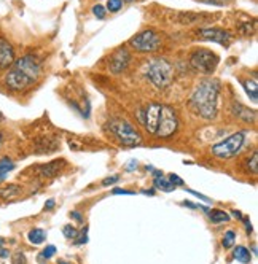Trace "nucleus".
Instances as JSON below:
<instances>
[{
    "mask_svg": "<svg viewBox=\"0 0 258 264\" xmlns=\"http://www.w3.org/2000/svg\"><path fill=\"white\" fill-rule=\"evenodd\" d=\"M14 62V48L6 38L0 37V70L12 67Z\"/></svg>",
    "mask_w": 258,
    "mask_h": 264,
    "instance_id": "11",
    "label": "nucleus"
},
{
    "mask_svg": "<svg viewBox=\"0 0 258 264\" xmlns=\"http://www.w3.org/2000/svg\"><path fill=\"white\" fill-rule=\"evenodd\" d=\"M0 145H2V134H0Z\"/></svg>",
    "mask_w": 258,
    "mask_h": 264,
    "instance_id": "42",
    "label": "nucleus"
},
{
    "mask_svg": "<svg viewBox=\"0 0 258 264\" xmlns=\"http://www.w3.org/2000/svg\"><path fill=\"white\" fill-rule=\"evenodd\" d=\"M54 206H56V200H54V199H48V200L45 202V208H46V210H53Z\"/></svg>",
    "mask_w": 258,
    "mask_h": 264,
    "instance_id": "33",
    "label": "nucleus"
},
{
    "mask_svg": "<svg viewBox=\"0 0 258 264\" xmlns=\"http://www.w3.org/2000/svg\"><path fill=\"white\" fill-rule=\"evenodd\" d=\"M56 253V247H54V245H48V247L45 248V250H43V253L40 254V256H38V260L43 262V261H45V260H43V258H46V260H50L51 256H53V254Z\"/></svg>",
    "mask_w": 258,
    "mask_h": 264,
    "instance_id": "25",
    "label": "nucleus"
},
{
    "mask_svg": "<svg viewBox=\"0 0 258 264\" xmlns=\"http://www.w3.org/2000/svg\"><path fill=\"white\" fill-rule=\"evenodd\" d=\"M21 192V188L18 184H6L2 190H0V198L2 199H13Z\"/></svg>",
    "mask_w": 258,
    "mask_h": 264,
    "instance_id": "17",
    "label": "nucleus"
},
{
    "mask_svg": "<svg viewBox=\"0 0 258 264\" xmlns=\"http://www.w3.org/2000/svg\"><path fill=\"white\" fill-rule=\"evenodd\" d=\"M240 83H242L244 90H246V92L248 94V98L252 99V102L256 104V100H258V98H256V88H258L256 80H242Z\"/></svg>",
    "mask_w": 258,
    "mask_h": 264,
    "instance_id": "19",
    "label": "nucleus"
},
{
    "mask_svg": "<svg viewBox=\"0 0 258 264\" xmlns=\"http://www.w3.org/2000/svg\"><path fill=\"white\" fill-rule=\"evenodd\" d=\"M129 60H131V54L128 52V50L120 48L114 52V54H112V58L108 60V70L114 75L123 74L129 66Z\"/></svg>",
    "mask_w": 258,
    "mask_h": 264,
    "instance_id": "10",
    "label": "nucleus"
},
{
    "mask_svg": "<svg viewBox=\"0 0 258 264\" xmlns=\"http://www.w3.org/2000/svg\"><path fill=\"white\" fill-rule=\"evenodd\" d=\"M92 13H94V16H98L99 20H104L106 18V13H107V10L104 8V5H94L92 6Z\"/></svg>",
    "mask_w": 258,
    "mask_h": 264,
    "instance_id": "27",
    "label": "nucleus"
},
{
    "mask_svg": "<svg viewBox=\"0 0 258 264\" xmlns=\"http://www.w3.org/2000/svg\"><path fill=\"white\" fill-rule=\"evenodd\" d=\"M70 216H72V218H75L78 223H83V216H82L78 212H72V214H70Z\"/></svg>",
    "mask_w": 258,
    "mask_h": 264,
    "instance_id": "35",
    "label": "nucleus"
},
{
    "mask_svg": "<svg viewBox=\"0 0 258 264\" xmlns=\"http://www.w3.org/2000/svg\"><path fill=\"white\" fill-rule=\"evenodd\" d=\"M233 256H234V260H238L239 262H242V264H248V262L252 261L250 252H248L246 247H242V245H238V247L234 248Z\"/></svg>",
    "mask_w": 258,
    "mask_h": 264,
    "instance_id": "16",
    "label": "nucleus"
},
{
    "mask_svg": "<svg viewBox=\"0 0 258 264\" xmlns=\"http://www.w3.org/2000/svg\"><path fill=\"white\" fill-rule=\"evenodd\" d=\"M86 232H88V228H84V230L80 232V239L75 240V245H80V244H86V242H88V236H86Z\"/></svg>",
    "mask_w": 258,
    "mask_h": 264,
    "instance_id": "29",
    "label": "nucleus"
},
{
    "mask_svg": "<svg viewBox=\"0 0 258 264\" xmlns=\"http://www.w3.org/2000/svg\"><path fill=\"white\" fill-rule=\"evenodd\" d=\"M28 239H29V242L34 244V245H40V244L45 242L46 234H45V231H43V230H40V228H36V230H32V231L28 234Z\"/></svg>",
    "mask_w": 258,
    "mask_h": 264,
    "instance_id": "18",
    "label": "nucleus"
},
{
    "mask_svg": "<svg viewBox=\"0 0 258 264\" xmlns=\"http://www.w3.org/2000/svg\"><path fill=\"white\" fill-rule=\"evenodd\" d=\"M112 192H114V194H134L132 191H129V190H123V188H115V190L112 191Z\"/></svg>",
    "mask_w": 258,
    "mask_h": 264,
    "instance_id": "32",
    "label": "nucleus"
},
{
    "mask_svg": "<svg viewBox=\"0 0 258 264\" xmlns=\"http://www.w3.org/2000/svg\"><path fill=\"white\" fill-rule=\"evenodd\" d=\"M13 169H14V162L8 156H4L2 160H0V183L6 180V177L10 175Z\"/></svg>",
    "mask_w": 258,
    "mask_h": 264,
    "instance_id": "15",
    "label": "nucleus"
},
{
    "mask_svg": "<svg viewBox=\"0 0 258 264\" xmlns=\"http://www.w3.org/2000/svg\"><path fill=\"white\" fill-rule=\"evenodd\" d=\"M40 74H42L40 60L32 54H26L21 56L20 59H14V62L12 64V68L6 72L4 82L10 91L21 92L36 83Z\"/></svg>",
    "mask_w": 258,
    "mask_h": 264,
    "instance_id": "1",
    "label": "nucleus"
},
{
    "mask_svg": "<svg viewBox=\"0 0 258 264\" xmlns=\"http://www.w3.org/2000/svg\"><path fill=\"white\" fill-rule=\"evenodd\" d=\"M123 8V0H107V10L110 13H116Z\"/></svg>",
    "mask_w": 258,
    "mask_h": 264,
    "instance_id": "24",
    "label": "nucleus"
},
{
    "mask_svg": "<svg viewBox=\"0 0 258 264\" xmlns=\"http://www.w3.org/2000/svg\"><path fill=\"white\" fill-rule=\"evenodd\" d=\"M234 240H236V232L234 231H226L225 236H223V239H222V245H223V248H231V247H234Z\"/></svg>",
    "mask_w": 258,
    "mask_h": 264,
    "instance_id": "23",
    "label": "nucleus"
},
{
    "mask_svg": "<svg viewBox=\"0 0 258 264\" xmlns=\"http://www.w3.org/2000/svg\"><path fill=\"white\" fill-rule=\"evenodd\" d=\"M206 4H210V5H218V6H223V5H228L231 0H202Z\"/></svg>",
    "mask_w": 258,
    "mask_h": 264,
    "instance_id": "30",
    "label": "nucleus"
},
{
    "mask_svg": "<svg viewBox=\"0 0 258 264\" xmlns=\"http://www.w3.org/2000/svg\"><path fill=\"white\" fill-rule=\"evenodd\" d=\"M209 218L214 224H222L230 222V215L226 212H223V210H212V212H209Z\"/></svg>",
    "mask_w": 258,
    "mask_h": 264,
    "instance_id": "20",
    "label": "nucleus"
},
{
    "mask_svg": "<svg viewBox=\"0 0 258 264\" xmlns=\"http://www.w3.org/2000/svg\"><path fill=\"white\" fill-rule=\"evenodd\" d=\"M244 142H246V132L238 130L225 140H222V142L212 145L210 152L218 160H231V158H234L242 150Z\"/></svg>",
    "mask_w": 258,
    "mask_h": 264,
    "instance_id": "5",
    "label": "nucleus"
},
{
    "mask_svg": "<svg viewBox=\"0 0 258 264\" xmlns=\"http://www.w3.org/2000/svg\"><path fill=\"white\" fill-rule=\"evenodd\" d=\"M142 192H144V194H150V196H153V194H154V190H144Z\"/></svg>",
    "mask_w": 258,
    "mask_h": 264,
    "instance_id": "38",
    "label": "nucleus"
},
{
    "mask_svg": "<svg viewBox=\"0 0 258 264\" xmlns=\"http://www.w3.org/2000/svg\"><path fill=\"white\" fill-rule=\"evenodd\" d=\"M4 245H5V240L2 239V237H0V247H4Z\"/></svg>",
    "mask_w": 258,
    "mask_h": 264,
    "instance_id": "41",
    "label": "nucleus"
},
{
    "mask_svg": "<svg viewBox=\"0 0 258 264\" xmlns=\"http://www.w3.org/2000/svg\"><path fill=\"white\" fill-rule=\"evenodd\" d=\"M145 78L153 84L156 90H166L174 80V67L164 58L150 59L144 67Z\"/></svg>",
    "mask_w": 258,
    "mask_h": 264,
    "instance_id": "3",
    "label": "nucleus"
},
{
    "mask_svg": "<svg viewBox=\"0 0 258 264\" xmlns=\"http://www.w3.org/2000/svg\"><path fill=\"white\" fill-rule=\"evenodd\" d=\"M161 45H162V40L158 35V32L153 29H145L139 34H136L129 40V46L139 52H154L156 50H160Z\"/></svg>",
    "mask_w": 258,
    "mask_h": 264,
    "instance_id": "8",
    "label": "nucleus"
},
{
    "mask_svg": "<svg viewBox=\"0 0 258 264\" xmlns=\"http://www.w3.org/2000/svg\"><path fill=\"white\" fill-rule=\"evenodd\" d=\"M66 166V162L62 160H56V161H51L48 164H43L38 167V174L42 175V177H56V175L62 170V167Z\"/></svg>",
    "mask_w": 258,
    "mask_h": 264,
    "instance_id": "12",
    "label": "nucleus"
},
{
    "mask_svg": "<svg viewBox=\"0 0 258 264\" xmlns=\"http://www.w3.org/2000/svg\"><path fill=\"white\" fill-rule=\"evenodd\" d=\"M58 140L56 138H40L37 145H36V152L37 153H53L54 150H58Z\"/></svg>",
    "mask_w": 258,
    "mask_h": 264,
    "instance_id": "14",
    "label": "nucleus"
},
{
    "mask_svg": "<svg viewBox=\"0 0 258 264\" xmlns=\"http://www.w3.org/2000/svg\"><path fill=\"white\" fill-rule=\"evenodd\" d=\"M244 224H246V230H247V232L250 234V232H252V224H250V222H248L247 218H244Z\"/></svg>",
    "mask_w": 258,
    "mask_h": 264,
    "instance_id": "36",
    "label": "nucleus"
},
{
    "mask_svg": "<svg viewBox=\"0 0 258 264\" xmlns=\"http://www.w3.org/2000/svg\"><path fill=\"white\" fill-rule=\"evenodd\" d=\"M233 215H234L236 218H242V215H240V212H238V210H234V212H233Z\"/></svg>",
    "mask_w": 258,
    "mask_h": 264,
    "instance_id": "40",
    "label": "nucleus"
},
{
    "mask_svg": "<svg viewBox=\"0 0 258 264\" xmlns=\"http://www.w3.org/2000/svg\"><path fill=\"white\" fill-rule=\"evenodd\" d=\"M62 232H64V236L67 237V239H75V237L78 236V232H76V230H75L72 224H66Z\"/></svg>",
    "mask_w": 258,
    "mask_h": 264,
    "instance_id": "26",
    "label": "nucleus"
},
{
    "mask_svg": "<svg viewBox=\"0 0 258 264\" xmlns=\"http://www.w3.org/2000/svg\"><path fill=\"white\" fill-rule=\"evenodd\" d=\"M107 129L120 144L124 146H137L142 144V136L131 122L124 118H112L107 122Z\"/></svg>",
    "mask_w": 258,
    "mask_h": 264,
    "instance_id": "4",
    "label": "nucleus"
},
{
    "mask_svg": "<svg viewBox=\"0 0 258 264\" xmlns=\"http://www.w3.org/2000/svg\"><path fill=\"white\" fill-rule=\"evenodd\" d=\"M218 62H220V58L212 50H208V48H198L190 56V66L204 75L214 74Z\"/></svg>",
    "mask_w": 258,
    "mask_h": 264,
    "instance_id": "7",
    "label": "nucleus"
},
{
    "mask_svg": "<svg viewBox=\"0 0 258 264\" xmlns=\"http://www.w3.org/2000/svg\"><path fill=\"white\" fill-rule=\"evenodd\" d=\"M231 110H233L234 116H236L238 120H242V121H246V122H254L255 118H256L255 112L250 110V108H247V107H244L242 104H233Z\"/></svg>",
    "mask_w": 258,
    "mask_h": 264,
    "instance_id": "13",
    "label": "nucleus"
},
{
    "mask_svg": "<svg viewBox=\"0 0 258 264\" xmlns=\"http://www.w3.org/2000/svg\"><path fill=\"white\" fill-rule=\"evenodd\" d=\"M220 88L222 86L218 80H204L196 86V90L190 98V104L201 118L215 120V116H217Z\"/></svg>",
    "mask_w": 258,
    "mask_h": 264,
    "instance_id": "2",
    "label": "nucleus"
},
{
    "mask_svg": "<svg viewBox=\"0 0 258 264\" xmlns=\"http://www.w3.org/2000/svg\"><path fill=\"white\" fill-rule=\"evenodd\" d=\"M134 166H137V162H136V161H131V164H129V167H128V170H131Z\"/></svg>",
    "mask_w": 258,
    "mask_h": 264,
    "instance_id": "39",
    "label": "nucleus"
},
{
    "mask_svg": "<svg viewBox=\"0 0 258 264\" xmlns=\"http://www.w3.org/2000/svg\"><path fill=\"white\" fill-rule=\"evenodd\" d=\"M246 169H247V172H252V175H256V172H258V154H256V152H254L252 158H248L247 160Z\"/></svg>",
    "mask_w": 258,
    "mask_h": 264,
    "instance_id": "22",
    "label": "nucleus"
},
{
    "mask_svg": "<svg viewBox=\"0 0 258 264\" xmlns=\"http://www.w3.org/2000/svg\"><path fill=\"white\" fill-rule=\"evenodd\" d=\"M8 254H10V253H8V250L0 247V256H2V258H8Z\"/></svg>",
    "mask_w": 258,
    "mask_h": 264,
    "instance_id": "37",
    "label": "nucleus"
},
{
    "mask_svg": "<svg viewBox=\"0 0 258 264\" xmlns=\"http://www.w3.org/2000/svg\"><path fill=\"white\" fill-rule=\"evenodd\" d=\"M198 37L201 40H208L218 43L222 46H230V43L233 42V35L225 29H218V28H204V29H198Z\"/></svg>",
    "mask_w": 258,
    "mask_h": 264,
    "instance_id": "9",
    "label": "nucleus"
},
{
    "mask_svg": "<svg viewBox=\"0 0 258 264\" xmlns=\"http://www.w3.org/2000/svg\"><path fill=\"white\" fill-rule=\"evenodd\" d=\"M118 180H120L118 175H112L110 178H106L104 182H102V186H108V184H112V183H116Z\"/></svg>",
    "mask_w": 258,
    "mask_h": 264,
    "instance_id": "31",
    "label": "nucleus"
},
{
    "mask_svg": "<svg viewBox=\"0 0 258 264\" xmlns=\"http://www.w3.org/2000/svg\"><path fill=\"white\" fill-rule=\"evenodd\" d=\"M153 184H154V188H158L161 191H164V192H170V191H176L177 186H174L169 180H166L164 177H158V178H154L153 180Z\"/></svg>",
    "mask_w": 258,
    "mask_h": 264,
    "instance_id": "21",
    "label": "nucleus"
},
{
    "mask_svg": "<svg viewBox=\"0 0 258 264\" xmlns=\"http://www.w3.org/2000/svg\"><path fill=\"white\" fill-rule=\"evenodd\" d=\"M169 182L174 184V186H184V180L178 177V175H176V174H170L169 175Z\"/></svg>",
    "mask_w": 258,
    "mask_h": 264,
    "instance_id": "28",
    "label": "nucleus"
},
{
    "mask_svg": "<svg viewBox=\"0 0 258 264\" xmlns=\"http://www.w3.org/2000/svg\"><path fill=\"white\" fill-rule=\"evenodd\" d=\"M188 192H192V194L198 196V198L202 199V200H206V202H210V199H209V198H206L204 194H200V192H196V191H193V190H188Z\"/></svg>",
    "mask_w": 258,
    "mask_h": 264,
    "instance_id": "34",
    "label": "nucleus"
},
{
    "mask_svg": "<svg viewBox=\"0 0 258 264\" xmlns=\"http://www.w3.org/2000/svg\"><path fill=\"white\" fill-rule=\"evenodd\" d=\"M178 129V116L174 107L166 104H161L160 116H158V126L154 137L156 138H169L177 132Z\"/></svg>",
    "mask_w": 258,
    "mask_h": 264,
    "instance_id": "6",
    "label": "nucleus"
}]
</instances>
